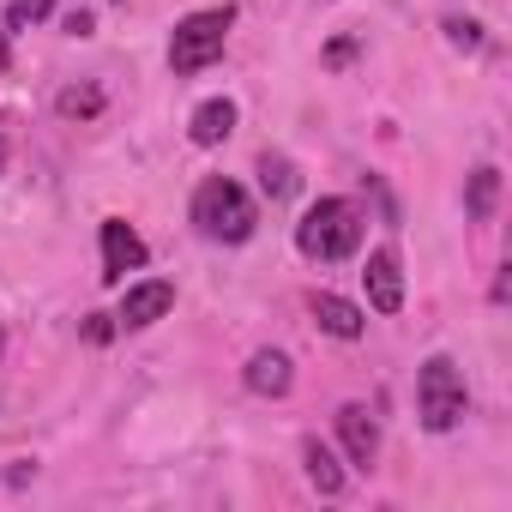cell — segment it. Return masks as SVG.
I'll list each match as a JSON object with an SVG mask.
<instances>
[{
    "label": "cell",
    "instance_id": "6da1fadb",
    "mask_svg": "<svg viewBox=\"0 0 512 512\" xmlns=\"http://www.w3.org/2000/svg\"><path fill=\"white\" fill-rule=\"evenodd\" d=\"M296 247L308 253V260H320V266H332V260H350V253L362 247V211L350 205V199H314L308 211H302V223H296Z\"/></svg>",
    "mask_w": 512,
    "mask_h": 512
},
{
    "label": "cell",
    "instance_id": "7a4b0ae2",
    "mask_svg": "<svg viewBox=\"0 0 512 512\" xmlns=\"http://www.w3.org/2000/svg\"><path fill=\"white\" fill-rule=\"evenodd\" d=\"M253 223H260V217H253V199H247L241 181H229V175L199 181V193H193V229H199L205 241L235 247V241L253 235Z\"/></svg>",
    "mask_w": 512,
    "mask_h": 512
},
{
    "label": "cell",
    "instance_id": "3957f363",
    "mask_svg": "<svg viewBox=\"0 0 512 512\" xmlns=\"http://www.w3.org/2000/svg\"><path fill=\"white\" fill-rule=\"evenodd\" d=\"M464 410H470V392H464L458 362L452 356H428L416 368V416H422V428L428 434H452L464 422Z\"/></svg>",
    "mask_w": 512,
    "mask_h": 512
},
{
    "label": "cell",
    "instance_id": "277c9868",
    "mask_svg": "<svg viewBox=\"0 0 512 512\" xmlns=\"http://www.w3.org/2000/svg\"><path fill=\"white\" fill-rule=\"evenodd\" d=\"M229 25H235V7H205V13H187V19L175 25V37H169V73H175V79L205 73V67L223 55Z\"/></svg>",
    "mask_w": 512,
    "mask_h": 512
},
{
    "label": "cell",
    "instance_id": "5b68a950",
    "mask_svg": "<svg viewBox=\"0 0 512 512\" xmlns=\"http://www.w3.org/2000/svg\"><path fill=\"white\" fill-rule=\"evenodd\" d=\"M139 266H145V241H139V229H133L127 217H103V278L121 284V278L139 272Z\"/></svg>",
    "mask_w": 512,
    "mask_h": 512
},
{
    "label": "cell",
    "instance_id": "8992f818",
    "mask_svg": "<svg viewBox=\"0 0 512 512\" xmlns=\"http://www.w3.org/2000/svg\"><path fill=\"white\" fill-rule=\"evenodd\" d=\"M175 308V284H163V278H145V284H127V296H121V326L127 332H145V326H157L163 314Z\"/></svg>",
    "mask_w": 512,
    "mask_h": 512
},
{
    "label": "cell",
    "instance_id": "52a82bcc",
    "mask_svg": "<svg viewBox=\"0 0 512 512\" xmlns=\"http://www.w3.org/2000/svg\"><path fill=\"white\" fill-rule=\"evenodd\" d=\"M362 284H368V308H374V314H398V308H404V272H398V253H392V247H374V253H368Z\"/></svg>",
    "mask_w": 512,
    "mask_h": 512
},
{
    "label": "cell",
    "instance_id": "ba28073f",
    "mask_svg": "<svg viewBox=\"0 0 512 512\" xmlns=\"http://www.w3.org/2000/svg\"><path fill=\"white\" fill-rule=\"evenodd\" d=\"M338 440H344V458L356 470H368L380 458V422H374V410L368 404H344L338 410Z\"/></svg>",
    "mask_w": 512,
    "mask_h": 512
},
{
    "label": "cell",
    "instance_id": "9c48e42d",
    "mask_svg": "<svg viewBox=\"0 0 512 512\" xmlns=\"http://www.w3.org/2000/svg\"><path fill=\"white\" fill-rule=\"evenodd\" d=\"M241 380H247L253 398H284V392L296 386V362H290L284 350H253L247 368H241Z\"/></svg>",
    "mask_w": 512,
    "mask_h": 512
},
{
    "label": "cell",
    "instance_id": "30bf717a",
    "mask_svg": "<svg viewBox=\"0 0 512 512\" xmlns=\"http://www.w3.org/2000/svg\"><path fill=\"white\" fill-rule=\"evenodd\" d=\"M229 133H235V103H229V97H211V103H199V109H193V121H187V139H193L199 151L223 145Z\"/></svg>",
    "mask_w": 512,
    "mask_h": 512
},
{
    "label": "cell",
    "instance_id": "8fae6325",
    "mask_svg": "<svg viewBox=\"0 0 512 512\" xmlns=\"http://www.w3.org/2000/svg\"><path fill=\"white\" fill-rule=\"evenodd\" d=\"M302 470H308V482H314L320 494H344V482H350V470L338 464V452H332L320 434L302 440Z\"/></svg>",
    "mask_w": 512,
    "mask_h": 512
},
{
    "label": "cell",
    "instance_id": "7c38bea8",
    "mask_svg": "<svg viewBox=\"0 0 512 512\" xmlns=\"http://www.w3.org/2000/svg\"><path fill=\"white\" fill-rule=\"evenodd\" d=\"M314 326L350 344V338H362V326H368V314H362L356 302H344V296H314Z\"/></svg>",
    "mask_w": 512,
    "mask_h": 512
},
{
    "label": "cell",
    "instance_id": "4fadbf2b",
    "mask_svg": "<svg viewBox=\"0 0 512 512\" xmlns=\"http://www.w3.org/2000/svg\"><path fill=\"white\" fill-rule=\"evenodd\" d=\"M494 199H500V169L482 163V169L470 175V187H464V217H470V223H488V217H494Z\"/></svg>",
    "mask_w": 512,
    "mask_h": 512
},
{
    "label": "cell",
    "instance_id": "5bb4252c",
    "mask_svg": "<svg viewBox=\"0 0 512 512\" xmlns=\"http://www.w3.org/2000/svg\"><path fill=\"white\" fill-rule=\"evenodd\" d=\"M260 187H266L272 199H284V193H296V169H290L284 157H260Z\"/></svg>",
    "mask_w": 512,
    "mask_h": 512
},
{
    "label": "cell",
    "instance_id": "9a60e30c",
    "mask_svg": "<svg viewBox=\"0 0 512 512\" xmlns=\"http://www.w3.org/2000/svg\"><path fill=\"white\" fill-rule=\"evenodd\" d=\"M55 109H61V115H97V109H103V91H61Z\"/></svg>",
    "mask_w": 512,
    "mask_h": 512
},
{
    "label": "cell",
    "instance_id": "2e32d148",
    "mask_svg": "<svg viewBox=\"0 0 512 512\" xmlns=\"http://www.w3.org/2000/svg\"><path fill=\"white\" fill-rule=\"evenodd\" d=\"M49 7H55V0H13L7 25H13V31H19V25H37V19H49Z\"/></svg>",
    "mask_w": 512,
    "mask_h": 512
},
{
    "label": "cell",
    "instance_id": "e0dca14e",
    "mask_svg": "<svg viewBox=\"0 0 512 512\" xmlns=\"http://www.w3.org/2000/svg\"><path fill=\"white\" fill-rule=\"evenodd\" d=\"M446 37L458 49H482V25H470V19H446Z\"/></svg>",
    "mask_w": 512,
    "mask_h": 512
},
{
    "label": "cell",
    "instance_id": "ac0fdd59",
    "mask_svg": "<svg viewBox=\"0 0 512 512\" xmlns=\"http://www.w3.org/2000/svg\"><path fill=\"white\" fill-rule=\"evenodd\" d=\"M61 31H67V37H91L97 25H91V13L79 7V13H67V19H61Z\"/></svg>",
    "mask_w": 512,
    "mask_h": 512
},
{
    "label": "cell",
    "instance_id": "d6986e66",
    "mask_svg": "<svg viewBox=\"0 0 512 512\" xmlns=\"http://www.w3.org/2000/svg\"><path fill=\"white\" fill-rule=\"evenodd\" d=\"M0 169H7V139H0Z\"/></svg>",
    "mask_w": 512,
    "mask_h": 512
},
{
    "label": "cell",
    "instance_id": "ffe728a7",
    "mask_svg": "<svg viewBox=\"0 0 512 512\" xmlns=\"http://www.w3.org/2000/svg\"><path fill=\"white\" fill-rule=\"evenodd\" d=\"M0 350H7V332H0Z\"/></svg>",
    "mask_w": 512,
    "mask_h": 512
}]
</instances>
